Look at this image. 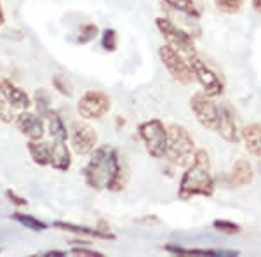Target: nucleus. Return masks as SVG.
<instances>
[{"instance_id": "21", "label": "nucleus", "mask_w": 261, "mask_h": 257, "mask_svg": "<svg viewBox=\"0 0 261 257\" xmlns=\"http://www.w3.org/2000/svg\"><path fill=\"white\" fill-rule=\"evenodd\" d=\"M47 132L49 136L54 139V141H68V136H70V130L66 129L65 122H63L60 111L56 109H50V113L47 115Z\"/></svg>"}, {"instance_id": "35", "label": "nucleus", "mask_w": 261, "mask_h": 257, "mask_svg": "<svg viewBox=\"0 0 261 257\" xmlns=\"http://www.w3.org/2000/svg\"><path fill=\"white\" fill-rule=\"evenodd\" d=\"M6 24V14H4V7H2V2H0V26Z\"/></svg>"}, {"instance_id": "13", "label": "nucleus", "mask_w": 261, "mask_h": 257, "mask_svg": "<svg viewBox=\"0 0 261 257\" xmlns=\"http://www.w3.org/2000/svg\"><path fill=\"white\" fill-rule=\"evenodd\" d=\"M53 227L61 231H70V233L81 235V237L87 238H96V240H115L117 237L112 231H103L98 226L91 227V226H84V224H73V222H66V221H54Z\"/></svg>"}, {"instance_id": "27", "label": "nucleus", "mask_w": 261, "mask_h": 257, "mask_svg": "<svg viewBox=\"0 0 261 257\" xmlns=\"http://www.w3.org/2000/svg\"><path fill=\"white\" fill-rule=\"evenodd\" d=\"M53 85L60 94L66 96V98H71V96H73V87H71V83L66 80V77H63L61 73L53 75Z\"/></svg>"}, {"instance_id": "11", "label": "nucleus", "mask_w": 261, "mask_h": 257, "mask_svg": "<svg viewBox=\"0 0 261 257\" xmlns=\"http://www.w3.org/2000/svg\"><path fill=\"white\" fill-rule=\"evenodd\" d=\"M16 129L23 134L28 141H39L45 136V122L37 113H32L28 109H23L14 119Z\"/></svg>"}, {"instance_id": "14", "label": "nucleus", "mask_w": 261, "mask_h": 257, "mask_svg": "<svg viewBox=\"0 0 261 257\" xmlns=\"http://www.w3.org/2000/svg\"><path fill=\"white\" fill-rule=\"evenodd\" d=\"M2 85H4V94H6V101H7V104H9V108L23 111V109H28L33 104V99L28 96V92L18 87L14 82H11V80H2Z\"/></svg>"}, {"instance_id": "1", "label": "nucleus", "mask_w": 261, "mask_h": 257, "mask_svg": "<svg viewBox=\"0 0 261 257\" xmlns=\"http://www.w3.org/2000/svg\"><path fill=\"white\" fill-rule=\"evenodd\" d=\"M82 176L86 184L96 191H122L127 183V172L120 162L119 151L112 146H98L84 165Z\"/></svg>"}, {"instance_id": "20", "label": "nucleus", "mask_w": 261, "mask_h": 257, "mask_svg": "<svg viewBox=\"0 0 261 257\" xmlns=\"http://www.w3.org/2000/svg\"><path fill=\"white\" fill-rule=\"evenodd\" d=\"M27 150L30 158L33 160V163L40 167H47L50 162V145L45 142L44 139L39 141H28L27 142Z\"/></svg>"}, {"instance_id": "17", "label": "nucleus", "mask_w": 261, "mask_h": 257, "mask_svg": "<svg viewBox=\"0 0 261 257\" xmlns=\"http://www.w3.org/2000/svg\"><path fill=\"white\" fill-rule=\"evenodd\" d=\"M164 250H167L169 254L174 255H211V257H218V255H239L237 250H218V248H187L181 245H166Z\"/></svg>"}, {"instance_id": "34", "label": "nucleus", "mask_w": 261, "mask_h": 257, "mask_svg": "<svg viewBox=\"0 0 261 257\" xmlns=\"http://www.w3.org/2000/svg\"><path fill=\"white\" fill-rule=\"evenodd\" d=\"M251 6L256 12H261V0H251Z\"/></svg>"}, {"instance_id": "31", "label": "nucleus", "mask_w": 261, "mask_h": 257, "mask_svg": "<svg viewBox=\"0 0 261 257\" xmlns=\"http://www.w3.org/2000/svg\"><path fill=\"white\" fill-rule=\"evenodd\" d=\"M0 120L2 122H11L12 120V115L7 111V106L6 108H0Z\"/></svg>"}, {"instance_id": "22", "label": "nucleus", "mask_w": 261, "mask_h": 257, "mask_svg": "<svg viewBox=\"0 0 261 257\" xmlns=\"http://www.w3.org/2000/svg\"><path fill=\"white\" fill-rule=\"evenodd\" d=\"M11 217H12V221H16L19 226L27 227V230H30V231H35V233H39V231H45L49 227L44 221H40V219H37L33 216H28V214L14 212Z\"/></svg>"}, {"instance_id": "8", "label": "nucleus", "mask_w": 261, "mask_h": 257, "mask_svg": "<svg viewBox=\"0 0 261 257\" xmlns=\"http://www.w3.org/2000/svg\"><path fill=\"white\" fill-rule=\"evenodd\" d=\"M112 109V101L107 92L89 89L77 103V111L84 120H99Z\"/></svg>"}, {"instance_id": "10", "label": "nucleus", "mask_w": 261, "mask_h": 257, "mask_svg": "<svg viewBox=\"0 0 261 257\" xmlns=\"http://www.w3.org/2000/svg\"><path fill=\"white\" fill-rule=\"evenodd\" d=\"M190 109L202 127L216 132L220 122V106L214 103L213 98H209L205 92H197L190 99Z\"/></svg>"}, {"instance_id": "15", "label": "nucleus", "mask_w": 261, "mask_h": 257, "mask_svg": "<svg viewBox=\"0 0 261 257\" xmlns=\"http://www.w3.org/2000/svg\"><path fill=\"white\" fill-rule=\"evenodd\" d=\"M71 150L68 148L66 141H54L50 145V162L49 165L60 172H68L71 167Z\"/></svg>"}, {"instance_id": "18", "label": "nucleus", "mask_w": 261, "mask_h": 257, "mask_svg": "<svg viewBox=\"0 0 261 257\" xmlns=\"http://www.w3.org/2000/svg\"><path fill=\"white\" fill-rule=\"evenodd\" d=\"M241 137L244 139L246 150L254 157H261V125L249 124L241 130Z\"/></svg>"}, {"instance_id": "12", "label": "nucleus", "mask_w": 261, "mask_h": 257, "mask_svg": "<svg viewBox=\"0 0 261 257\" xmlns=\"http://www.w3.org/2000/svg\"><path fill=\"white\" fill-rule=\"evenodd\" d=\"M223 141L230 142V145H239L241 142V130H239L237 119H235L233 109L230 104H221L220 106V122H218V130Z\"/></svg>"}, {"instance_id": "2", "label": "nucleus", "mask_w": 261, "mask_h": 257, "mask_svg": "<svg viewBox=\"0 0 261 257\" xmlns=\"http://www.w3.org/2000/svg\"><path fill=\"white\" fill-rule=\"evenodd\" d=\"M214 179L211 174V158L205 150H197L192 163L183 172L178 188L179 200H192L195 196H213Z\"/></svg>"}, {"instance_id": "26", "label": "nucleus", "mask_w": 261, "mask_h": 257, "mask_svg": "<svg viewBox=\"0 0 261 257\" xmlns=\"http://www.w3.org/2000/svg\"><path fill=\"white\" fill-rule=\"evenodd\" d=\"M213 227L220 233L225 235H239L242 231V227L233 221H228V219H216L213 222Z\"/></svg>"}, {"instance_id": "6", "label": "nucleus", "mask_w": 261, "mask_h": 257, "mask_svg": "<svg viewBox=\"0 0 261 257\" xmlns=\"http://www.w3.org/2000/svg\"><path fill=\"white\" fill-rule=\"evenodd\" d=\"M187 58H188V63H190L193 77H195L197 82L202 85L205 94H207L209 98H218V96H221L223 91H225V83H223V80L220 78V75L202 60V58L197 56V52Z\"/></svg>"}, {"instance_id": "7", "label": "nucleus", "mask_w": 261, "mask_h": 257, "mask_svg": "<svg viewBox=\"0 0 261 257\" xmlns=\"http://www.w3.org/2000/svg\"><path fill=\"white\" fill-rule=\"evenodd\" d=\"M155 26L161 32V35L166 39V44L172 45L178 50L185 54V56H192L195 54V40H193L192 33L179 28L174 24L169 18H157L155 19Z\"/></svg>"}, {"instance_id": "9", "label": "nucleus", "mask_w": 261, "mask_h": 257, "mask_svg": "<svg viewBox=\"0 0 261 257\" xmlns=\"http://www.w3.org/2000/svg\"><path fill=\"white\" fill-rule=\"evenodd\" d=\"M70 148L79 157H87L98 148V132L87 122H73L70 127Z\"/></svg>"}, {"instance_id": "5", "label": "nucleus", "mask_w": 261, "mask_h": 257, "mask_svg": "<svg viewBox=\"0 0 261 257\" xmlns=\"http://www.w3.org/2000/svg\"><path fill=\"white\" fill-rule=\"evenodd\" d=\"M159 58H161L164 68L171 75L172 80H176L181 85H188L193 82V73L190 68V63L185 58V54L172 47L169 44H164L159 47Z\"/></svg>"}, {"instance_id": "32", "label": "nucleus", "mask_w": 261, "mask_h": 257, "mask_svg": "<svg viewBox=\"0 0 261 257\" xmlns=\"http://www.w3.org/2000/svg\"><path fill=\"white\" fill-rule=\"evenodd\" d=\"M42 255H44V257H65L66 252H63V250H49V252H44Z\"/></svg>"}, {"instance_id": "29", "label": "nucleus", "mask_w": 261, "mask_h": 257, "mask_svg": "<svg viewBox=\"0 0 261 257\" xmlns=\"http://www.w3.org/2000/svg\"><path fill=\"white\" fill-rule=\"evenodd\" d=\"M6 198L11 202L12 205H16V207H27V205H28V200H27V198L19 196L18 193L12 191V189H7V191H6Z\"/></svg>"}, {"instance_id": "23", "label": "nucleus", "mask_w": 261, "mask_h": 257, "mask_svg": "<svg viewBox=\"0 0 261 257\" xmlns=\"http://www.w3.org/2000/svg\"><path fill=\"white\" fill-rule=\"evenodd\" d=\"M33 104H35V113L39 117H42V119H47V115L50 113V96L49 92L45 89H37L35 94H33Z\"/></svg>"}, {"instance_id": "30", "label": "nucleus", "mask_w": 261, "mask_h": 257, "mask_svg": "<svg viewBox=\"0 0 261 257\" xmlns=\"http://www.w3.org/2000/svg\"><path fill=\"white\" fill-rule=\"evenodd\" d=\"M71 254H75V255H84V257H105L103 254H101V252L92 250V248H87L86 245L73 247V248H71Z\"/></svg>"}, {"instance_id": "28", "label": "nucleus", "mask_w": 261, "mask_h": 257, "mask_svg": "<svg viewBox=\"0 0 261 257\" xmlns=\"http://www.w3.org/2000/svg\"><path fill=\"white\" fill-rule=\"evenodd\" d=\"M214 4L225 14H237L242 9L244 0H214Z\"/></svg>"}, {"instance_id": "24", "label": "nucleus", "mask_w": 261, "mask_h": 257, "mask_svg": "<svg viewBox=\"0 0 261 257\" xmlns=\"http://www.w3.org/2000/svg\"><path fill=\"white\" fill-rule=\"evenodd\" d=\"M98 33H99V28L96 26L94 23H86V24H82V26L79 28L75 42H77V44H81V45L91 44V42L98 37Z\"/></svg>"}, {"instance_id": "3", "label": "nucleus", "mask_w": 261, "mask_h": 257, "mask_svg": "<svg viewBox=\"0 0 261 257\" xmlns=\"http://www.w3.org/2000/svg\"><path fill=\"white\" fill-rule=\"evenodd\" d=\"M195 141L187 127L179 124H171L167 127V150L166 158L178 167L187 168L195 155Z\"/></svg>"}, {"instance_id": "19", "label": "nucleus", "mask_w": 261, "mask_h": 257, "mask_svg": "<svg viewBox=\"0 0 261 257\" xmlns=\"http://www.w3.org/2000/svg\"><path fill=\"white\" fill-rule=\"evenodd\" d=\"M167 7L181 12V14L188 16L192 19H200L202 14H204V9H202L199 0H162Z\"/></svg>"}, {"instance_id": "16", "label": "nucleus", "mask_w": 261, "mask_h": 257, "mask_svg": "<svg viewBox=\"0 0 261 257\" xmlns=\"http://www.w3.org/2000/svg\"><path fill=\"white\" fill-rule=\"evenodd\" d=\"M254 181V168L252 163L246 158H239L230 170V183L237 188L247 186Z\"/></svg>"}, {"instance_id": "33", "label": "nucleus", "mask_w": 261, "mask_h": 257, "mask_svg": "<svg viewBox=\"0 0 261 257\" xmlns=\"http://www.w3.org/2000/svg\"><path fill=\"white\" fill-rule=\"evenodd\" d=\"M6 106H9V104H7V101H6V94H4V85H2V82H0V108H6Z\"/></svg>"}, {"instance_id": "4", "label": "nucleus", "mask_w": 261, "mask_h": 257, "mask_svg": "<svg viewBox=\"0 0 261 257\" xmlns=\"http://www.w3.org/2000/svg\"><path fill=\"white\" fill-rule=\"evenodd\" d=\"M138 136L145 145L146 153L151 158L161 160L166 157L167 150V127L162 120L151 119L138 125Z\"/></svg>"}, {"instance_id": "25", "label": "nucleus", "mask_w": 261, "mask_h": 257, "mask_svg": "<svg viewBox=\"0 0 261 257\" xmlns=\"http://www.w3.org/2000/svg\"><path fill=\"white\" fill-rule=\"evenodd\" d=\"M117 45H119V35L113 28H107L101 33V47H103L107 52H115Z\"/></svg>"}]
</instances>
